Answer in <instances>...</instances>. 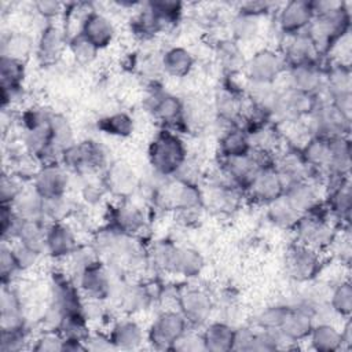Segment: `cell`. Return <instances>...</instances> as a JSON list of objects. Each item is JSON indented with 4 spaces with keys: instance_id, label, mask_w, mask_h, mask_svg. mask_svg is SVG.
<instances>
[{
    "instance_id": "cell-1",
    "label": "cell",
    "mask_w": 352,
    "mask_h": 352,
    "mask_svg": "<svg viewBox=\"0 0 352 352\" xmlns=\"http://www.w3.org/2000/svg\"><path fill=\"white\" fill-rule=\"evenodd\" d=\"M147 155L155 175L173 177L187 162V147L180 133L162 128L153 138Z\"/></svg>"
},
{
    "instance_id": "cell-2",
    "label": "cell",
    "mask_w": 352,
    "mask_h": 352,
    "mask_svg": "<svg viewBox=\"0 0 352 352\" xmlns=\"http://www.w3.org/2000/svg\"><path fill=\"white\" fill-rule=\"evenodd\" d=\"M337 230L338 227L329 214L324 201L315 210L302 214L293 228L297 243L322 253L330 246Z\"/></svg>"
},
{
    "instance_id": "cell-3",
    "label": "cell",
    "mask_w": 352,
    "mask_h": 352,
    "mask_svg": "<svg viewBox=\"0 0 352 352\" xmlns=\"http://www.w3.org/2000/svg\"><path fill=\"white\" fill-rule=\"evenodd\" d=\"M349 32L351 11L348 8V3H344L334 11L314 15L307 28V33L323 56H326L331 47Z\"/></svg>"
},
{
    "instance_id": "cell-4",
    "label": "cell",
    "mask_w": 352,
    "mask_h": 352,
    "mask_svg": "<svg viewBox=\"0 0 352 352\" xmlns=\"http://www.w3.org/2000/svg\"><path fill=\"white\" fill-rule=\"evenodd\" d=\"M62 165L67 170L88 175L98 170H104L110 164L106 148L95 140L76 142L62 154Z\"/></svg>"
},
{
    "instance_id": "cell-5",
    "label": "cell",
    "mask_w": 352,
    "mask_h": 352,
    "mask_svg": "<svg viewBox=\"0 0 352 352\" xmlns=\"http://www.w3.org/2000/svg\"><path fill=\"white\" fill-rule=\"evenodd\" d=\"M147 111L162 124V128L175 131H186L183 122V100L161 88L154 87L144 102Z\"/></svg>"
},
{
    "instance_id": "cell-6",
    "label": "cell",
    "mask_w": 352,
    "mask_h": 352,
    "mask_svg": "<svg viewBox=\"0 0 352 352\" xmlns=\"http://www.w3.org/2000/svg\"><path fill=\"white\" fill-rule=\"evenodd\" d=\"M188 327V322L179 309H165L151 322L146 338L153 348L170 351L172 345Z\"/></svg>"
},
{
    "instance_id": "cell-7",
    "label": "cell",
    "mask_w": 352,
    "mask_h": 352,
    "mask_svg": "<svg viewBox=\"0 0 352 352\" xmlns=\"http://www.w3.org/2000/svg\"><path fill=\"white\" fill-rule=\"evenodd\" d=\"M286 62L280 52L263 48L256 51L243 66V74L249 82L276 84L286 72Z\"/></svg>"
},
{
    "instance_id": "cell-8",
    "label": "cell",
    "mask_w": 352,
    "mask_h": 352,
    "mask_svg": "<svg viewBox=\"0 0 352 352\" xmlns=\"http://www.w3.org/2000/svg\"><path fill=\"white\" fill-rule=\"evenodd\" d=\"M322 254V252L296 242L286 253L285 265L287 275L298 283H307L316 279L324 265Z\"/></svg>"
},
{
    "instance_id": "cell-9",
    "label": "cell",
    "mask_w": 352,
    "mask_h": 352,
    "mask_svg": "<svg viewBox=\"0 0 352 352\" xmlns=\"http://www.w3.org/2000/svg\"><path fill=\"white\" fill-rule=\"evenodd\" d=\"M176 305L190 327H201L209 322L213 311V300L208 292L199 287H183L176 294Z\"/></svg>"
},
{
    "instance_id": "cell-10",
    "label": "cell",
    "mask_w": 352,
    "mask_h": 352,
    "mask_svg": "<svg viewBox=\"0 0 352 352\" xmlns=\"http://www.w3.org/2000/svg\"><path fill=\"white\" fill-rule=\"evenodd\" d=\"M316 96L298 92L292 88H279V95L271 118L283 124L304 120L315 107Z\"/></svg>"
},
{
    "instance_id": "cell-11",
    "label": "cell",
    "mask_w": 352,
    "mask_h": 352,
    "mask_svg": "<svg viewBox=\"0 0 352 352\" xmlns=\"http://www.w3.org/2000/svg\"><path fill=\"white\" fill-rule=\"evenodd\" d=\"M315 323V309L301 301H296L289 304L278 331L287 342H298L307 340Z\"/></svg>"
},
{
    "instance_id": "cell-12",
    "label": "cell",
    "mask_w": 352,
    "mask_h": 352,
    "mask_svg": "<svg viewBox=\"0 0 352 352\" xmlns=\"http://www.w3.org/2000/svg\"><path fill=\"white\" fill-rule=\"evenodd\" d=\"M139 187L135 169L124 161H113L103 170V188L120 199H129Z\"/></svg>"
},
{
    "instance_id": "cell-13",
    "label": "cell",
    "mask_w": 352,
    "mask_h": 352,
    "mask_svg": "<svg viewBox=\"0 0 352 352\" xmlns=\"http://www.w3.org/2000/svg\"><path fill=\"white\" fill-rule=\"evenodd\" d=\"M77 286L85 298L106 301L113 294V280L109 268L104 263L96 261L77 276Z\"/></svg>"
},
{
    "instance_id": "cell-14",
    "label": "cell",
    "mask_w": 352,
    "mask_h": 352,
    "mask_svg": "<svg viewBox=\"0 0 352 352\" xmlns=\"http://www.w3.org/2000/svg\"><path fill=\"white\" fill-rule=\"evenodd\" d=\"M286 184L276 170L275 166L261 168L250 180L248 187L243 191L249 199L256 204L267 205L275 198L280 197L285 192Z\"/></svg>"
},
{
    "instance_id": "cell-15",
    "label": "cell",
    "mask_w": 352,
    "mask_h": 352,
    "mask_svg": "<svg viewBox=\"0 0 352 352\" xmlns=\"http://www.w3.org/2000/svg\"><path fill=\"white\" fill-rule=\"evenodd\" d=\"M280 54L287 67L298 65H322L323 58L307 30L285 36V44Z\"/></svg>"
},
{
    "instance_id": "cell-16",
    "label": "cell",
    "mask_w": 352,
    "mask_h": 352,
    "mask_svg": "<svg viewBox=\"0 0 352 352\" xmlns=\"http://www.w3.org/2000/svg\"><path fill=\"white\" fill-rule=\"evenodd\" d=\"M107 221L110 228L129 236H135L146 228V214L143 209L131 199H121L111 206Z\"/></svg>"
},
{
    "instance_id": "cell-17",
    "label": "cell",
    "mask_w": 352,
    "mask_h": 352,
    "mask_svg": "<svg viewBox=\"0 0 352 352\" xmlns=\"http://www.w3.org/2000/svg\"><path fill=\"white\" fill-rule=\"evenodd\" d=\"M324 184L316 177H308L293 182L286 186L283 195L292 204V206L302 216L315 210L323 204L320 188Z\"/></svg>"
},
{
    "instance_id": "cell-18",
    "label": "cell",
    "mask_w": 352,
    "mask_h": 352,
    "mask_svg": "<svg viewBox=\"0 0 352 352\" xmlns=\"http://www.w3.org/2000/svg\"><path fill=\"white\" fill-rule=\"evenodd\" d=\"M69 184V170L60 162L41 165L33 179V187L43 198H56L66 195Z\"/></svg>"
},
{
    "instance_id": "cell-19",
    "label": "cell",
    "mask_w": 352,
    "mask_h": 352,
    "mask_svg": "<svg viewBox=\"0 0 352 352\" xmlns=\"http://www.w3.org/2000/svg\"><path fill=\"white\" fill-rule=\"evenodd\" d=\"M283 77L286 78V85L282 88H292L307 95L318 96L323 91L324 67L322 65L289 66Z\"/></svg>"
},
{
    "instance_id": "cell-20",
    "label": "cell",
    "mask_w": 352,
    "mask_h": 352,
    "mask_svg": "<svg viewBox=\"0 0 352 352\" xmlns=\"http://www.w3.org/2000/svg\"><path fill=\"white\" fill-rule=\"evenodd\" d=\"M314 18L311 3L307 0H292L278 10V28L283 36L307 30Z\"/></svg>"
},
{
    "instance_id": "cell-21",
    "label": "cell",
    "mask_w": 352,
    "mask_h": 352,
    "mask_svg": "<svg viewBox=\"0 0 352 352\" xmlns=\"http://www.w3.org/2000/svg\"><path fill=\"white\" fill-rule=\"evenodd\" d=\"M78 246L74 230L66 221L50 223L45 232V253L52 258H67Z\"/></svg>"
},
{
    "instance_id": "cell-22",
    "label": "cell",
    "mask_w": 352,
    "mask_h": 352,
    "mask_svg": "<svg viewBox=\"0 0 352 352\" xmlns=\"http://www.w3.org/2000/svg\"><path fill=\"white\" fill-rule=\"evenodd\" d=\"M78 32L87 37L98 50L110 45L116 36V28L113 22L104 14L96 10H89L82 16Z\"/></svg>"
},
{
    "instance_id": "cell-23",
    "label": "cell",
    "mask_w": 352,
    "mask_h": 352,
    "mask_svg": "<svg viewBox=\"0 0 352 352\" xmlns=\"http://www.w3.org/2000/svg\"><path fill=\"white\" fill-rule=\"evenodd\" d=\"M219 166L227 175L231 183L242 191H245L253 176L263 168L253 150L246 155L220 158Z\"/></svg>"
},
{
    "instance_id": "cell-24",
    "label": "cell",
    "mask_w": 352,
    "mask_h": 352,
    "mask_svg": "<svg viewBox=\"0 0 352 352\" xmlns=\"http://www.w3.org/2000/svg\"><path fill=\"white\" fill-rule=\"evenodd\" d=\"M109 337L114 349L131 351L138 349L143 344L146 334L142 326L135 319L124 318L118 319L111 326Z\"/></svg>"
},
{
    "instance_id": "cell-25",
    "label": "cell",
    "mask_w": 352,
    "mask_h": 352,
    "mask_svg": "<svg viewBox=\"0 0 352 352\" xmlns=\"http://www.w3.org/2000/svg\"><path fill=\"white\" fill-rule=\"evenodd\" d=\"M69 37L58 25L48 23L37 41V55L45 63H54L59 59L63 50L67 47Z\"/></svg>"
},
{
    "instance_id": "cell-26",
    "label": "cell",
    "mask_w": 352,
    "mask_h": 352,
    "mask_svg": "<svg viewBox=\"0 0 352 352\" xmlns=\"http://www.w3.org/2000/svg\"><path fill=\"white\" fill-rule=\"evenodd\" d=\"M253 150L252 142L246 131L238 125H230L224 129L219 139L220 158H231L246 155Z\"/></svg>"
},
{
    "instance_id": "cell-27",
    "label": "cell",
    "mask_w": 352,
    "mask_h": 352,
    "mask_svg": "<svg viewBox=\"0 0 352 352\" xmlns=\"http://www.w3.org/2000/svg\"><path fill=\"white\" fill-rule=\"evenodd\" d=\"M322 92L329 98V100L340 95L352 94L351 66L331 62L324 67V84Z\"/></svg>"
},
{
    "instance_id": "cell-28",
    "label": "cell",
    "mask_w": 352,
    "mask_h": 352,
    "mask_svg": "<svg viewBox=\"0 0 352 352\" xmlns=\"http://www.w3.org/2000/svg\"><path fill=\"white\" fill-rule=\"evenodd\" d=\"M309 346L318 352H336L342 349L341 330L330 322H316L308 334Z\"/></svg>"
},
{
    "instance_id": "cell-29",
    "label": "cell",
    "mask_w": 352,
    "mask_h": 352,
    "mask_svg": "<svg viewBox=\"0 0 352 352\" xmlns=\"http://www.w3.org/2000/svg\"><path fill=\"white\" fill-rule=\"evenodd\" d=\"M205 349L210 352H227L234 349L235 327L228 322H210L202 331Z\"/></svg>"
},
{
    "instance_id": "cell-30",
    "label": "cell",
    "mask_w": 352,
    "mask_h": 352,
    "mask_svg": "<svg viewBox=\"0 0 352 352\" xmlns=\"http://www.w3.org/2000/svg\"><path fill=\"white\" fill-rule=\"evenodd\" d=\"M194 63V55L184 47H170L161 55L162 72L170 77L182 78L188 76Z\"/></svg>"
},
{
    "instance_id": "cell-31",
    "label": "cell",
    "mask_w": 352,
    "mask_h": 352,
    "mask_svg": "<svg viewBox=\"0 0 352 352\" xmlns=\"http://www.w3.org/2000/svg\"><path fill=\"white\" fill-rule=\"evenodd\" d=\"M204 268V257L202 254L187 246H176L173 253L169 272L177 274L184 278H195L201 274Z\"/></svg>"
},
{
    "instance_id": "cell-32",
    "label": "cell",
    "mask_w": 352,
    "mask_h": 352,
    "mask_svg": "<svg viewBox=\"0 0 352 352\" xmlns=\"http://www.w3.org/2000/svg\"><path fill=\"white\" fill-rule=\"evenodd\" d=\"M349 170H351L349 136H338V138L330 139V161H329V168L324 179L329 176H349Z\"/></svg>"
},
{
    "instance_id": "cell-33",
    "label": "cell",
    "mask_w": 352,
    "mask_h": 352,
    "mask_svg": "<svg viewBox=\"0 0 352 352\" xmlns=\"http://www.w3.org/2000/svg\"><path fill=\"white\" fill-rule=\"evenodd\" d=\"M15 213L22 220H43V208L44 198L34 190V187L23 188L21 194L10 204Z\"/></svg>"
},
{
    "instance_id": "cell-34",
    "label": "cell",
    "mask_w": 352,
    "mask_h": 352,
    "mask_svg": "<svg viewBox=\"0 0 352 352\" xmlns=\"http://www.w3.org/2000/svg\"><path fill=\"white\" fill-rule=\"evenodd\" d=\"M47 223L43 220H22L16 236L12 242H18L37 253L45 252Z\"/></svg>"
},
{
    "instance_id": "cell-35",
    "label": "cell",
    "mask_w": 352,
    "mask_h": 352,
    "mask_svg": "<svg viewBox=\"0 0 352 352\" xmlns=\"http://www.w3.org/2000/svg\"><path fill=\"white\" fill-rule=\"evenodd\" d=\"M264 206L267 219L279 228L293 230L301 217V214L292 206L283 194Z\"/></svg>"
},
{
    "instance_id": "cell-36",
    "label": "cell",
    "mask_w": 352,
    "mask_h": 352,
    "mask_svg": "<svg viewBox=\"0 0 352 352\" xmlns=\"http://www.w3.org/2000/svg\"><path fill=\"white\" fill-rule=\"evenodd\" d=\"M34 48L32 36L25 32H11L1 37L0 55L25 62Z\"/></svg>"
},
{
    "instance_id": "cell-37",
    "label": "cell",
    "mask_w": 352,
    "mask_h": 352,
    "mask_svg": "<svg viewBox=\"0 0 352 352\" xmlns=\"http://www.w3.org/2000/svg\"><path fill=\"white\" fill-rule=\"evenodd\" d=\"M131 29L135 36L140 38H151L160 32L165 30L160 18L144 3L143 8L131 19Z\"/></svg>"
},
{
    "instance_id": "cell-38",
    "label": "cell",
    "mask_w": 352,
    "mask_h": 352,
    "mask_svg": "<svg viewBox=\"0 0 352 352\" xmlns=\"http://www.w3.org/2000/svg\"><path fill=\"white\" fill-rule=\"evenodd\" d=\"M25 77V62L0 56V78H1V91H21L22 81Z\"/></svg>"
},
{
    "instance_id": "cell-39",
    "label": "cell",
    "mask_w": 352,
    "mask_h": 352,
    "mask_svg": "<svg viewBox=\"0 0 352 352\" xmlns=\"http://www.w3.org/2000/svg\"><path fill=\"white\" fill-rule=\"evenodd\" d=\"M242 55L243 54L235 40H224L219 43L217 58L221 67L228 76H235L236 73L243 72L246 59Z\"/></svg>"
},
{
    "instance_id": "cell-40",
    "label": "cell",
    "mask_w": 352,
    "mask_h": 352,
    "mask_svg": "<svg viewBox=\"0 0 352 352\" xmlns=\"http://www.w3.org/2000/svg\"><path fill=\"white\" fill-rule=\"evenodd\" d=\"M98 128L110 136L128 138L133 132L135 122L126 111H116L102 117L98 121Z\"/></svg>"
},
{
    "instance_id": "cell-41",
    "label": "cell",
    "mask_w": 352,
    "mask_h": 352,
    "mask_svg": "<svg viewBox=\"0 0 352 352\" xmlns=\"http://www.w3.org/2000/svg\"><path fill=\"white\" fill-rule=\"evenodd\" d=\"M50 129H51L52 146L62 154L67 147H70L73 143H76L73 128H72L69 120L63 114L51 111Z\"/></svg>"
},
{
    "instance_id": "cell-42",
    "label": "cell",
    "mask_w": 352,
    "mask_h": 352,
    "mask_svg": "<svg viewBox=\"0 0 352 352\" xmlns=\"http://www.w3.org/2000/svg\"><path fill=\"white\" fill-rule=\"evenodd\" d=\"M329 308L342 319H348L352 312V286L349 280H341L331 286Z\"/></svg>"
},
{
    "instance_id": "cell-43",
    "label": "cell",
    "mask_w": 352,
    "mask_h": 352,
    "mask_svg": "<svg viewBox=\"0 0 352 352\" xmlns=\"http://www.w3.org/2000/svg\"><path fill=\"white\" fill-rule=\"evenodd\" d=\"M231 30L235 41L253 40L260 32V18L238 12L231 22Z\"/></svg>"
},
{
    "instance_id": "cell-44",
    "label": "cell",
    "mask_w": 352,
    "mask_h": 352,
    "mask_svg": "<svg viewBox=\"0 0 352 352\" xmlns=\"http://www.w3.org/2000/svg\"><path fill=\"white\" fill-rule=\"evenodd\" d=\"M146 4L160 18L165 29L173 26L179 21L183 11V4L175 0H153L147 1Z\"/></svg>"
},
{
    "instance_id": "cell-45",
    "label": "cell",
    "mask_w": 352,
    "mask_h": 352,
    "mask_svg": "<svg viewBox=\"0 0 352 352\" xmlns=\"http://www.w3.org/2000/svg\"><path fill=\"white\" fill-rule=\"evenodd\" d=\"M67 48H69L70 54L73 55L74 60L81 65L91 63L99 52V50L87 37H84L80 32H77L76 34L69 37Z\"/></svg>"
},
{
    "instance_id": "cell-46",
    "label": "cell",
    "mask_w": 352,
    "mask_h": 352,
    "mask_svg": "<svg viewBox=\"0 0 352 352\" xmlns=\"http://www.w3.org/2000/svg\"><path fill=\"white\" fill-rule=\"evenodd\" d=\"M72 204L66 195L56 198H44L43 219L47 224L56 221H66L72 212Z\"/></svg>"
},
{
    "instance_id": "cell-47",
    "label": "cell",
    "mask_w": 352,
    "mask_h": 352,
    "mask_svg": "<svg viewBox=\"0 0 352 352\" xmlns=\"http://www.w3.org/2000/svg\"><path fill=\"white\" fill-rule=\"evenodd\" d=\"M66 260L69 261L72 272L74 274V276H77L81 271H84L89 265L95 264L96 261H100V254L98 253L95 246L78 245Z\"/></svg>"
},
{
    "instance_id": "cell-48",
    "label": "cell",
    "mask_w": 352,
    "mask_h": 352,
    "mask_svg": "<svg viewBox=\"0 0 352 352\" xmlns=\"http://www.w3.org/2000/svg\"><path fill=\"white\" fill-rule=\"evenodd\" d=\"M287 308L289 304H275L263 308L254 318V326L265 330H278Z\"/></svg>"
},
{
    "instance_id": "cell-49",
    "label": "cell",
    "mask_w": 352,
    "mask_h": 352,
    "mask_svg": "<svg viewBox=\"0 0 352 352\" xmlns=\"http://www.w3.org/2000/svg\"><path fill=\"white\" fill-rule=\"evenodd\" d=\"M176 246L170 241H158L151 246L150 250V261L153 265L161 271L169 272L170 261L173 257V253L176 250Z\"/></svg>"
},
{
    "instance_id": "cell-50",
    "label": "cell",
    "mask_w": 352,
    "mask_h": 352,
    "mask_svg": "<svg viewBox=\"0 0 352 352\" xmlns=\"http://www.w3.org/2000/svg\"><path fill=\"white\" fill-rule=\"evenodd\" d=\"M21 268L18 265L12 245H8V242H3L0 249V276L3 285H10L12 278L16 272H19Z\"/></svg>"
},
{
    "instance_id": "cell-51",
    "label": "cell",
    "mask_w": 352,
    "mask_h": 352,
    "mask_svg": "<svg viewBox=\"0 0 352 352\" xmlns=\"http://www.w3.org/2000/svg\"><path fill=\"white\" fill-rule=\"evenodd\" d=\"M29 342L28 329H12V330H1V341L0 351L1 352H18L26 348Z\"/></svg>"
},
{
    "instance_id": "cell-52",
    "label": "cell",
    "mask_w": 352,
    "mask_h": 352,
    "mask_svg": "<svg viewBox=\"0 0 352 352\" xmlns=\"http://www.w3.org/2000/svg\"><path fill=\"white\" fill-rule=\"evenodd\" d=\"M194 327H188L179 340L172 345L170 351H182V352H198L206 351L202 333L194 331Z\"/></svg>"
},
{
    "instance_id": "cell-53",
    "label": "cell",
    "mask_w": 352,
    "mask_h": 352,
    "mask_svg": "<svg viewBox=\"0 0 352 352\" xmlns=\"http://www.w3.org/2000/svg\"><path fill=\"white\" fill-rule=\"evenodd\" d=\"M30 348L36 352L63 351V337L55 330H44V333L34 340V344Z\"/></svg>"
},
{
    "instance_id": "cell-54",
    "label": "cell",
    "mask_w": 352,
    "mask_h": 352,
    "mask_svg": "<svg viewBox=\"0 0 352 352\" xmlns=\"http://www.w3.org/2000/svg\"><path fill=\"white\" fill-rule=\"evenodd\" d=\"M22 182L12 175H3L0 183V194H1V204H12V201L21 194L23 190Z\"/></svg>"
},
{
    "instance_id": "cell-55",
    "label": "cell",
    "mask_w": 352,
    "mask_h": 352,
    "mask_svg": "<svg viewBox=\"0 0 352 352\" xmlns=\"http://www.w3.org/2000/svg\"><path fill=\"white\" fill-rule=\"evenodd\" d=\"M12 249H14V253H15V257H16L21 271L33 267L41 254V253H37L18 242H15V245H12Z\"/></svg>"
},
{
    "instance_id": "cell-56",
    "label": "cell",
    "mask_w": 352,
    "mask_h": 352,
    "mask_svg": "<svg viewBox=\"0 0 352 352\" xmlns=\"http://www.w3.org/2000/svg\"><path fill=\"white\" fill-rule=\"evenodd\" d=\"M33 6L36 8V12L45 19L56 18L63 12V8H65L62 3L54 1V0H40V1H36Z\"/></svg>"
},
{
    "instance_id": "cell-57",
    "label": "cell",
    "mask_w": 352,
    "mask_h": 352,
    "mask_svg": "<svg viewBox=\"0 0 352 352\" xmlns=\"http://www.w3.org/2000/svg\"><path fill=\"white\" fill-rule=\"evenodd\" d=\"M271 8H272V4L267 3V1H246V3L241 4L238 12H243L248 15L261 18L263 15L268 14L271 11Z\"/></svg>"
},
{
    "instance_id": "cell-58",
    "label": "cell",
    "mask_w": 352,
    "mask_h": 352,
    "mask_svg": "<svg viewBox=\"0 0 352 352\" xmlns=\"http://www.w3.org/2000/svg\"><path fill=\"white\" fill-rule=\"evenodd\" d=\"M85 345L88 351H107L114 349L109 334H99V333H91L88 338L85 340Z\"/></svg>"
}]
</instances>
